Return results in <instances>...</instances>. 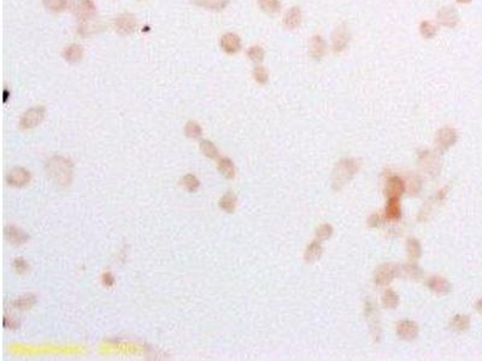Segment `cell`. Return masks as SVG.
<instances>
[{"mask_svg":"<svg viewBox=\"0 0 482 361\" xmlns=\"http://www.w3.org/2000/svg\"><path fill=\"white\" fill-rule=\"evenodd\" d=\"M70 8L78 19L93 17L97 10L93 0H73Z\"/></svg>","mask_w":482,"mask_h":361,"instance_id":"obj_5","label":"cell"},{"mask_svg":"<svg viewBox=\"0 0 482 361\" xmlns=\"http://www.w3.org/2000/svg\"><path fill=\"white\" fill-rule=\"evenodd\" d=\"M458 3H460V4H468V3H470L471 0H457Z\"/></svg>","mask_w":482,"mask_h":361,"instance_id":"obj_47","label":"cell"},{"mask_svg":"<svg viewBox=\"0 0 482 361\" xmlns=\"http://www.w3.org/2000/svg\"><path fill=\"white\" fill-rule=\"evenodd\" d=\"M45 117V107L37 106L28 110L21 119V126L23 129H31L40 124Z\"/></svg>","mask_w":482,"mask_h":361,"instance_id":"obj_4","label":"cell"},{"mask_svg":"<svg viewBox=\"0 0 482 361\" xmlns=\"http://www.w3.org/2000/svg\"><path fill=\"white\" fill-rule=\"evenodd\" d=\"M358 169L359 164L355 159H343L342 161L337 162L332 176L334 189H342L344 185H346L349 183V181L352 180L353 176L357 174V171H358Z\"/></svg>","mask_w":482,"mask_h":361,"instance_id":"obj_2","label":"cell"},{"mask_svg":"<svg viewBox=\"0 0 482 361\" xmlns=\"http://www.w3.org/2000/svg\"><path fill=\"white\" fill-rule=\"evenodd\" d=\"M421 245L414 239L408 241V254L411 260H416L421 256Z\"/></svg>","mask_w":482,"mask_h":361,"instance_id":"obj_34","label":"cell"},{"mask_svg":"<svg viewBox=\"0 0 482 361\" xmlns=\"http://www.w3.org/2000/svg\"><path fill=\"white\" fill-rule=\"evenodd\" d=\"M469 325H470V321H469V318L465 317V315H457V317L453 318L451 323V327L455 331H465L469 329Z\"/></svg>","mask_w":482,"mask_h":361,"instance_id":"obj_31","label":"cell"},{"mask_svg":"<svg viewBox=\"0 0 482 361\" xmlns=\"http://www.w3.org/2000/svg\"><path fill=\"white\" fill-rule=\"evenodd\" d=\"M456 141H457V132L455 129L446 126V128H442L438 132L437 146L441 151L450 148L451 146L456 144Z\"/></svg>","mask_w":482,"mask_h":361,"instance_id":"obj_8","label":"cell"},{"mask_svg":"<svg viewBox=\"0 0 482 361\" xmlns=\"http://www.w3.org/2000/svg\"><path fill=\"white\" fill-rule=\"evenodd\" d=\"M44 5L50 11L61 12L67 8L68 2L67 0H44Z\"/></svg>","mask_w":482,"mask_h":361,"instance_id":"obj_33","label":"cell"},{"mask_svg":"<svg viewBox=\"0 0 482 361\" xmlns=\"http://www.w3.org/2000/svg\"><path fill=\"white\" fill-rule=\"evenodd\" d=\"M221 47L229 54H234L240 51L241 40L234 32H227L221 38Z\"/></svg>","mask_w":482,"mask_h":361,"instance_id":"obj_11","label":"cell"},{"mask_svg":"<svg viewBox=\"0 0 482 361\" xmlns=\"http://www.w3.org/2000/svg\"><path fill=\"white\" fill-rule=\"evenodd\" d=\"M350 42V32L345 24L339 25L332 35V48L335 53H340L347 47Z\"/></svg>","mask_w":482,"mask_h":361,"instance_id":"obj_6","label":"cell"},{"mask_svg":"<svg viewBox=\"0 0 482 361\" xmlns=\"http://www.w3.org/2000/svg\"><path fill=\"white\" fill-rule=\"evenodd\" d=\"M218 169L221 171V174L223 176H225L227 178H233L235 175V169L234 165H233V161L228 158H222L218 162Z\"/></svg>","mask_w":482,"mask_h":361,"instance_id":"obj_30","label":"cell"},{"mask_svg":"<svg viewBox=\"0 0 482 361\" xmlns=\"http://www.w3.org/2000/svg\"><path fill=\"white\" fill-rule=\"evenodd\" d=\"M202 132L203 130L201 128V125H199L196 122H193V120L187 123L185 126V133L188 138H192V139L199 138V136L202 135Z\"/></svg>","mask_w":482,"mask_h":361,"instance_id":"obj_36","label":"cell"},{"mask_svg":"<svg viewBox=\"0 0 482 361\" xmlns=\"http://www.w3.org/2000/svg\"><path fill=\"white\" fill-rule=\"evenodd\" d=\"M437 18H438L439 23L447 28H455L456 25L458 24V22H460V16H458V12L456 11V9L452 8V6H445V8H441L438 11Z\"/></svg>","mask_w":482,"mask_h":361,"instance_id":"obj_7","label":"cell"},{"mask_svg":"<svg viewBox=\"0 0 482 361\" xmlns=\"http://www.w3.org/2000/svg\"><path fill=\"white\" fill-rule=\"evenodd\" d=\"M396 275H398V268H395L393 264H385L380 266L378 271H376L375 281L380 285H386L388 284Z\"/></svg>","mask_w":482,"mask_h":361,"instance_id":"obj_9","label":"cell"},{"mask_svg":"<svg viewBox=\"0 0 482 361\" xmlns=\"http://www.w3.org/2000/svg\"><path fill=\"white\" fill-rule=\"evenodd\" d=\"M365 314L366 318H368V324L370 326V330H372V334L375 336V338H380V330H381V326H380V314L378 313V311H376V307L373 305V302H366Z\"/></svg>","mask_w":482,"mask_h":361,"instance_id":"obj_10","label":"cell"},{"mask_svg":"<svg viewBox=\"0 0 482 361\" xmlns=\"http://www.w3.org/2000/svg\"><path fill=\"white\" fill-rule=\"evenodd\" d=\"M229 0H196V4L203 6V8L219 11L228 5Z\"/></svg>","mask_w":482,"mask_h":361,"instance_id":"obj_27","label":"cell"},{"mask_svg":"<svg viewBox=\"0 0 482 361\" xmlns=\"http://www.w3.org/2000/svg\"><path fill=\"white\" fill-rule=\"evenodd\" d=\"M396 334H398V336L403 338V340L411 341L417 337L418 326L414 323V321L403 320L396 325Z\"/></svg>","mask_w":482,"mask_h":361,"instance_id":"obj_12","label":"cell"},{"mask_svg":"<svg viewBox=\"0 0 482 361\" xmlns=\"http://www.w3.org/2000/svg\"><path fill=\"white\" fill-rule=\"evenodd\" d=\"M235 205H237V196L232 191H228L227 194L223 195L221 201H219V207L228 213L234 211Z\"/></svg>","mask_w":482,"mask_h":361,"instance_id":"obj_25","label":"cell"},{"mask_svg":"<svg viewBox=\"0 0 482 361\" xmlns=\"http://www.w3.org/2000/svg\"><path fill=\"white\" fill-rule=\"evenodd\" d=\"M253 77L260 84H265L269 81V73L262 65H257L253 69Z\"/></svg>","mask_w":482,"mask_h":361,"instance_id":"obj_38","label":"cell"},{"mask_svg":"<svg viewBox=\"0 0 482 361\" xmlns=\"http://www.w3.org/2000/svg\"><path fill=\"white\" fill-rule=\"evenodd\" d=\"M258 5L267 14H277L281 10L280 0H258Z\"/></svg>","mask_w":482,"mask_h":361,"instance_id":"obj_26","label":"cell"},{"mask_svg":"<svg viewBox=\"0 0 482 361\" xmlns=\"http://www.w3.org/2000/svg\"><path fill=\"white\" fill-rule=\"evenodd\" d=\"M182 184L185 185V188L189 191H195L199 188V181L198 178L193 175H187L182 178Z\"/></svg>","mask_w":482,"mask_h":361,"instance_id":"obj_40","label":"cell"},{"mask_svg":"<svg viewBox=\"0 0 482 361\" xmlns=\"http://www.w3.org/2000/svg\"><path fill=\"white\" fill-rule=\"evenodd\" d=\"M201 149L206 157L209 158H216L218 155L217 148H216L215 145L212 144V142H210L209 140H203L201 142Z\"/></svg>","mask_w":482,"mask_h":361,"instance_id":"obj_37","label":"cell"},{"mask_svg":"<svg viewBox=\"0 0 482 361\" xmlns=\"http://www.w3.org/2000/svg\"><path fill=\"white\" fill-rule=\"evenodd\" d=\"M29 180H31V175L23 168H15L8 174L9 184L15 185V187H22V185L27 184Z\"/></svg>","mask_w":482,"mask_h":361,"instance_id":"obj_14","label":"cell"},{"mask_svg":"<svg viewBox=\"0 0 482 361\" xmlns=\"http://www.w3.org/2000/svg\"><path fill=\"white\" fill-rule=\"evenodd\" d=\"M428 287L437 294H446L451 290L450 283L442 277H432L428 281Z\"/></svg>","mask_w":482,"mask_h":361,"instance_id":"obj_21","label":"cell"},{"mask_svg":"<svg viewBox=\"0 0 482 361\" xmlns=\"http://www.w3.org/2000/svg\"><path fill=\"white\" fill-rule=\"evenodd\" d=\"M476 307H477V310H478V311H480V312H482V299H481V300H480V301H478V302H477V305H476Z\"/></svg>","mask_w":482,"mask_h":361,"instance_id":"obj_46","label":"cell"},{"mask_svg":"<svg viewBox=\"0 0 482 361\" xmlns=\"http://www.w3.org/2000/svg\"><path fill=\"white\" fill-rule=\"evenodd\" d=\"M104 283L106 285H112L114 284V277L110 275V273H105L104 275Z\"/></svg>","mask_w":482,"mask_h":361,"instance_id":"obj_45","label":"cell"},{"mask_svg":"<svg viewBox=\"0 0 482 361\" xmlns=\"http://www.w3.org/2000/svg\"><path fill=\"white\" fill-rule=\"evenodd\" d=\"M98 29H100V24L97 19H94L93 17L90 18H83L80 19V24H78V32L83 37H87V35L94 34V32L98 31Z\"/></svg>","mask_w":482,"mask_h":361,"instance_id":"obj_18","label":"cell"},{"mask_svg":"<svg viewBox=\"0 0 482 361\" xmlns=\"http://www.w3.org/2000/svg\"><path fill=\"white\" fill-rule=\"evenodd\" d=\"M327 52V44L324 41V39L320 35H315V37L311 39V45H310V57L314 58L315 60H320L326 56Z\"/></svg>","mask_w":482,"mask_h":361,"instance_id":"obj_15","label":"cell"},{"mask_svg":"<svg viewBox=\"0 0 482 361\" xmlns=\"http://www.w3.org/2000/svg\"><path fill=\"white\" fill-rule=\"evenodd\" d=\"M421 167L423 168V170L431 172V175H437V172L439 171V161L437 157L432 155V153L426 152L421 155Z\"/></svg>","mask_w":482,"mask_h":361,"instance_id":"obj_20","label":"cell"},{"mask_svg":"<svg viewBox=\"0 0 482 361\" xmlns=\"http://www.w3.org/2000/svg\"><path fill=\"white\" fill-rule=\"evenodd\" d=\"M408 185H409V190L411 191V194H418L419 189H421V182H419L418 177L410 178Z\"/></svg>","mask_w":482,"mask_h":361,"instance_id":"obj_42","label":"cell"},{"mask_svg":"<svg viewBox=\"0 0 482 361\" xmlns=\"http://www.w3.org/2000/svg\"><path fill=\"white\" fill-rule=\"evenodd\" d=\"M419 32L424 39H433L438 34V27L431 21H423L419 24Z\"/></svg>","mask_w":482,"mask_h":361,"instance_id":"obj_29","label":"cell"},{"mask_svg":"<svg viewBox=\"0 0 482 361\" xmlns=\"http://www.w3.org/2000/svg\"><path fill=\"white\" fill-rule=\"evenodd\" d=\"M332 233H333L332 226H330L329 224H323V225H321L316 232L317 240H320V241L328 240L330 237V235H332Z\"/></svg>","mask_w":482,"mask_h":361,"instance_id":"obj_41","label":"cell"},{"mask_svg":"<svg viewBox=\"0 0 482 361\" xmlns=\"http://www.w3.org/2000/svg\"><path fill=\"white\" fill-rule=\"evenodd\" d=\"M5 235H6V237H8V239H9L10 242L16 243V245H19V243L25 242V240L28 239L27 234H24V233L22 232V230H19V229H17V227H15V226H9V227H6Z\"/></svg>","mask_w":482,"mask_h":361,"instance_id":"obj_23","label":"cell"},{"mask_svg":"<svg viewBox=\"0 0 482 361\" xmlns=\"http://www.w3.org/2000/svg\"><path fill=\"white\" fill-rule=\"evenodd\" d=\"M136 18L132 14H122L115 19V30L121 35L132 34V32L136 30Z\"/></svg>","mask_w":482,"mask_h":361,"instance_id":"obj_3","label":"cell"},{"mask_svg":"<svg viewBox=\"0 0 482 361\" xmlns=\"http://www.w3.org/2000/svg\"><path fill=\"white\" fill-rule=\"evenodd\" d=\"M301 18H303V15H301V10L298 8V6L291 8L286 12V15H285V18H283L285 27H286L287 29L298 28L301 23Z\"/></svg>","mask_w":482,"mask_h":361,"instance_id":"obj_17","label":"cell"},{"mask_svg":"<svg viewBox=\"0 0 482 361\" xmlns=\"http://www.w3.org/2000/svg\"><path fill=\"white\" fill-rule=\"evenodd\" d=\"M48 175L61 185H68L73 177V164L63 157H53L47 162Z\"/></svg>","mask_w":482,"mask_h":361,"instance_id":"obj_1","label":"cell"},{"mask_svg":"<svg viewBox=\"0 0 482 361\" xmlns=\"http://www.w3.org/2000/svg\"><path fill=\"white\" fill-rule=\"evenodd\" d=\"M383 306L387 308H395L399 304V298L393 290H387L383 295Z\"/></svg>","mask_w":482,"mask_h":361,"instance_id":"obj_35","label":"cell"},{"mask_svg":"<svg viewBox=\"0 0 482 361\" xmlns=\"http://www.w3.org/2000/svg\"><path fill=\"white\" fill-rule=\"evenodd\" d=\"M35 302H37V298H35L34 295H32V294H27V295H23V297H21V298H18L17 300L14 302V305L17 308H21V310H25V308L32 307V306L34 305Z\"/></svg>","mask_w":482,"mask_h":361,"instance_id":"obj_32","label":"cell"},{"mask_svg":"<svg viewBox=\"0 0 482 361\" xmlns=\"http://www.w3.org/2000/svg\"><path fill=\"white\" fill-rule=\"evenodd\" d=\"M401 205L398 199H389L386 206V216L389 219H398L401 218Z\"/></svg>","mask_w":482,"mask_h":361,"instance_id":"obj_28","label":"cell"},{"mask_svg":"<svg viewBox=\"0 0 482 361\" xmlns=\"http://www.w3.org/2000/svg\"><path fill=\"white\" fill-rule=\"evenodd\" d=\"M14 266L18 272H23L28 269V264L23 259H16Z\"/></svg>","mask_w":482,"mask_h":361,"instance_id":"obj_43","label":"cell"},{"mask_svg":"<svg viewBox=\"0 0 482 361\" xmlns=\"http://www.w3.org/2000/svg\"><path fill=\"white\" fill-rule=\"evenodd\" d=\"M445 198V193L444 191H439V193L435 195L434 198H432L431 200L428 201L427 204L424 205V207L421 210V213H419L418 219L419 220H427L429 217H431L432 213L435 212V210L438 209V206L442 203Z\"/></svg>","mask_w":482,"mask_h":361,"instance_id":"obj_16","label":"cell"},{"mask_svg":"<svg viewBox=\"0 0 482 361\" xmlns=\"http://www.w3.org/2000/svg\"><path fill=\"white\" fill-rule=\"evenodd\" d=\"M368 224H369V226H372V227L378 226L380 224V216H379V214H373V216L369 218Z\"/></svg>","mask_w":482,"mask_h":361,"instance_id":"obj_44","label":"cell"},{"mask_svg":"<svg viewBox=\"0 0 482 361\" xmlns=\"http://www.w3.org/2000/svg\"><path fill=\"white\" fill-rule=\"evenodd\" d=\"M247 57L254 63H260L264 59V50L261 46H252L247 50Z\"/></svg>","mask_w":482,"mask_h":361,"instance_id":"obj_39","label":"cell"},{"mask_svg":"<svg viewBox=\"0 0 482 361\" xmlns=\"http://www.w3.org/2000/svg\"><path fill=\"white\" fill-rule=\"evenodd\" d=\"M63 57L69 63H78L83 57V48L77 44L70 45V46L65 47V50L63 51Z\"/></svg>","mask_w":482,"mask_h":361,"instance_id":"obj_19","label":"cell"},{"mask_svg":"<svg viewBox=\"0 0 482 361\" xmlns=\"http://www.w3.org/2000/svg\"><path fill=\"white\" fill-rule=\"evenodd\" d=\"M401 272H402L401 276L403 278H409V279H412V281H419L423 275L422 270L415 264L403 265L401 269Z\"/></svg>","mask_w":482,"mask_h":361,"instance_id":"obj_22","label":"cell"},{"mask_svg":"<svg viewBox=\"0 0 482 361\" xmlns=\"http://www.w3.org/2000/svg\"><path fill=\"white\" fill-rule=\"evenodd\" d=\"M321 255H322V247L317 241H315L307 247L306 252H305V260L307 262H315L321 258Z\"/></svg>","mask_w":482,"mask_h":361,"instance_id":"obj_24","label":"cell"},{"mask_svg":"<svg viewBox=\"0 0 482 361\" xmlns=\"http://www.w3.org/2000/svg\"><path fill=\"white\" fill-rule=\"evenodd\" d=\"M406 185L399 177L389 178L386 187V194L389 199H399L405 193Z\"/></svg>","mask_w":482,"mask_h":361,"instance_id":"obj_13","label":"cell"}]
</instances>
